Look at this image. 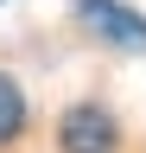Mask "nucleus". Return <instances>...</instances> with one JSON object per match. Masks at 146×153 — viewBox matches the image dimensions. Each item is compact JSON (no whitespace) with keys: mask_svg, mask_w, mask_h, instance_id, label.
Masks as SVG:
<instances>
[{"mask_svg":"<svg viewBox=\"0 0 146 153\" xmlns=\"http://www.w3.org/2000/svg\"><path fill=\"white\" fill-rule=\"evenodd\" d=\"M76 13H83L89 32L108 38V45H121V51H146V19L127 13L121 0H76Z\"/></svg>","mask_w":146,"mask_h":153,"instance_id":"2","label":"nucleus"},{"mask_svg":"<svg viewBox=\"0 0 146 153\" xmlns=\"http://www.w3.org/2000/svg\"><path fill=\"white\" fill-rule=\"evenodd\" d=\"M19 128H26V96H19V83H13L7 70H0V147L19 140Z\"/></svg>","mask_w":146,"mask_h":153,"instance_id":"3","label":"nucleus"},{"mask_svg":"<svg viewBox=\"0 0 146 153\" xmlns=\"http://www.w3.org/2000/svg\"><path fill=\"white\" fill-rule=\"evenodd\" d=\"M57 147L64 153H121V121L95 102H76L57 121Z\"/></svg>","mask_w":146,"mask_h":153,"instance_id":"1","label":"nucleus"}]
</instances>
